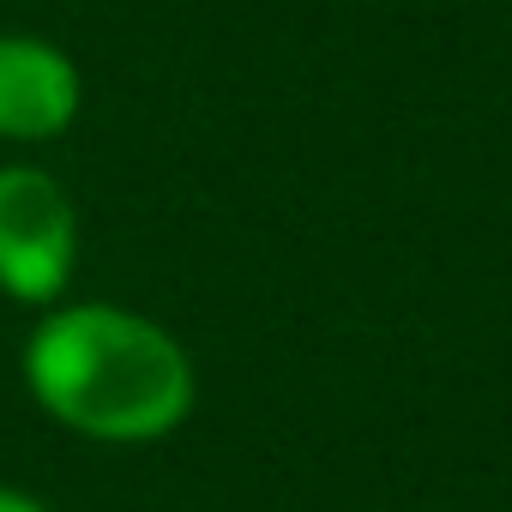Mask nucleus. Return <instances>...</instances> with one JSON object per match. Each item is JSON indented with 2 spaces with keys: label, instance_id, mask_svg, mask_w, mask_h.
Returning a JSON list of instances; mask_svg holds the SVG:
<instances>
[{
  "label": "nucleus",
  "instance_id": "nucleus-1",
  "mask_svg": "<svg viewBox=\"0 0 512 512\" xmlns=\"http://www.w3.org/2000/svg\"><path fill=\"white\" fill-rule=\"evenodd\" d=\"M25 386L61 428L103 446L163 440L199 398L181 338L109 302H55L25 338Z\"/></svg>",
  "mask_w": 512,
  "mask_h": 512
},
{
  "label": "nucleus",
  "instance_id": "nucleus-2",
  "mask_svg": "<svg viewBox=\"0 0 512 512\" xmlns=\"http://www.w3.org/2000/svg\"><path fill=\"white\" fill-rule=\"evenodd\" d=\"M79 217L67 187L37 163H0V290L55 308L73 284Z\"/></svg>",
  "mask_w": 512,
  "mask_h": 512
},
{
  "label": "nucleus",
  "instance_id": "nucleus-3",
  "mask_svg": "<svg viewBox=\"0 0 512 512\" xmlns=\"http://www.w3.org/2000/svg\"><path fill=\"white\" fill-rule=\"evenodd\" d=\"M79 67L67 49L43 37H0V139L13 145H43L61 139L79 115Z\"/></svg>",
  "mask_w": 512,
  "mask_h": 512
},
{
  "label": "nucleus",
  "instance_id": "nucleus-4",
  "mask_svg": "<svg viewBox=\"0 0 512 512\" xmlns=\"http://www.w3.org/2000/svg\"><path fill=\"white\" fill-rule=\"evenodd\" d=\"M0 512H49L43 500H31L25 488H7V482H0Z\"/></svg>",
  "mask_w": 512,
  "mask_h": 512
}]
</instances>
